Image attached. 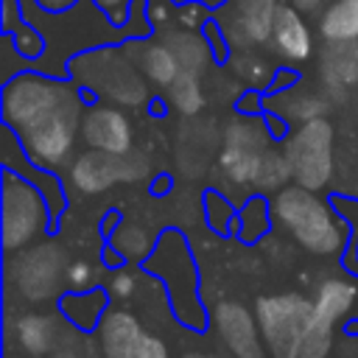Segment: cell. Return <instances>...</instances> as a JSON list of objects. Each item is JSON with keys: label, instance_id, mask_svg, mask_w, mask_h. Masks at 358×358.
<instances>
[{"label": "cell", "instance_id": "obj_1", "mask_svg": "<svg viewBox=\"0 0 358 358\" xmlns=\"http://www.w3.org/2000/svg\"><path fill=\"white\" fill-rule=\"evenodd\" d=\"M274 221L313 255H341L352 241L350 224L338 215L333 201L322 199L319 190H308L296 182L285 185L271 199Z\"/></svg>", "mask_w": 358, "mask_h": 358}, {"label": "cell", "instance_id": "obj_2", "mask_svg": "<svg viewBox=\"0 0 358 358\" xmlns=\"http://www.w3.org/2000/svg\"><path fill=\"white\" fill-rule=\"evenodd\" d=\"M70 76L78 87H84L90 95L106 101V103H123V106H143L148 101L145 76L137 67L134 56L123 48H98L84 50L70 62Z\"/></svg>", "mask_w": 358, "mask_h": 358}, {"label": "cell", "instance_id": "obj_3", "mask_svg": "<svg viewBox=\"0 0 358 358\" xmlns=\"http://www.w3.org/2000/svg\"><path fill=\"white\" fill-rule=\"evenodd\" d=\"M0 218H3V249L6 252H22L36 238H42L50 227L53 210L48 196L39 190V185L14 171L3 168V190H0Z\"/></svg>", "mask_w": 358, "mask_h": 358}, {"label": "cell", "instance_id": "obj_4", "mask_svg": "<svg viewBox=\"0 0 358 358\" xmlns=\"http://www.w3.org/2000/svg\"><path fill=\"white\" fill-rule=\"evenodd\" d=\"M145 268L159 274L165 280L168 296H171V308L176 313V319L193 330L204 327V305L196 296L199 280H196V266H193V255L187 249V241L182 232L171 229L165 232L157 243L154 252L145 260Z\"/></svg>", "mask_w": 358, "mask_h": 358}, {"label": "cell", "instance_id": "obj_5", "mask_svg": "<svg viewBox=\"0 0 358 358\" xmlns=\"http://www.w3.org/2000/svg\"><path fill=\"white\" fill-rule=\"evenodd\" d=\"M78 92L81 90L73 78H50L45 73H17L3 87V98H0L3 123L14 134H22L48 115H53L64 101H70Z\"/></svg>", "mask_w": 358, "mask_h": 358}, {"label": "cell", "instance_id": "obj_6", "mask_svg": "<svg viewBox=\"0 0 358 358\" xmlns=\"http://www.w3.org/2000/svg\"><path fill=\"white\" fill-rule=\"evenodd\" d=\"M285 159L291 165V182L322 190L333 179V148H336V129L327 117H310L288 129L280 140Z\"/></svg>", "mask_w": 358, "mask_h": 358}, {"label": "cell", "instance_id": "obj_7", "mask_svg": "<svg viewBox=\"0 0 358 358\" xmlns=\"http://www.w3.org/2000/svg\"><path fill=\"white\" fill-rule=\"evenodd\" d=\"M257 327L263 344L271 358H296L299 347L310 330L313 319V299L291 291V294H271L260 296L255 305Z\"/></svg>", "mask_w": 358, "mask_h": 358}, {"label": "cell", "instance_id": "obj_8", "mask_svg": "<svg viewBox=\"0 0 358 358\" xmlns=\"http://www.w3.org/2000/svg\"><path fill=\"white\" fill-rule=\"evenodd\" d=\"M87 103L90 101H84V92H78L70 101H64L53 115H48L28 131L17 134L31 165L56 171L70 159L76 140L81 137V117H84Z\"/></svg>", "mask_w": 358, "mask_h": 358}, {"label": "cell", "instance_id": "obj_9", "mask_svg": "<svg viewBox=\"0 0 358 358\" xmlns=\"http://www.w3.org/2000/svg\"><path fill=\"white\" fill-rule=\"evenodd\" d=\"M271 145H274V134L266 126V117L260 120L255 115H246V117L232 120L224 129V143H221V157H218L221 173L238 187L252 185L257 165Z\"/></svg>", "mask_w": 358, "mask_h": 358}, {"label": "cell", "instance_id": "obj_10", "mask_svg": "<svg viewBox=\"0 0 358 358\" xmlns=\"http://www.w3.org/2000/svg\"><path fill=\"white\" fill-rule=\"evenodd\" d=\"M8 274L25 299L42 302V299L56 296L59 288L67 285V280H64L67 277V260L56 243L45 241V243L22 249L11 260Z\"/></svg>", "mask_w": 358, "mask_h": 358}, {"label": "cell", "instance_id": "obj_11", "mask_svg": "<svg viewBox=\"0 0 358 358\" xmlns=\"http://www.w3.org/2000/svg\"><path fill=\"white\" fill-rule=\"evenodd\" d=\"M148 176V162L140 154H109L87 148L70 165V182L81 193H103L120 182H137Z\"/></svg>", "mask_w": 358, "mask_h": 358}, {"label": "cell", "instance_id": "obj_12", "mask_svg": "<svg viewBox=\"0 0 358 358\" xmlns=\"http://www.w3.org/2000/svg\"><path fill=\"white\" fill-rule=\"evenodd\" d=\"M355 305V285L350 280H324L313 296L310 330L299 347L296 358H327L333 344V327Z\"/></svg>", "mask_w": 358, "mask_h": 358}, {"label": "cell", "instance_id": "obj_13", "mask_svg": "<svg viewBox=\"0 0 358 358\" xmlns=\"http://www.w3.org/2000/svg\"><path fill=\"white\" fill-rule=\"evenodd\" d=\"M95 330L106 358H168L165 341L148 333L143 322L129 310L109 308Z\"/></svg>", "mask_w": 358, "mask_h": 358}, {"label": "cell", "instance_id": "obj_14", "mask_svg": "<svg viewBox=\"0 0 358 358\" xmlns=\"http://www.w3.org/2000/svg\"><path fill=\"white\" fill-rule=\"evenodd\" d=\"M81 140L87 148L109 151V154H129L134 143L131 123L123 109L115 103H87L81 117Z\"/></svg>", "mask_w": 358, "mask_h": 358}, {"label": "cell", "instance_id": "obj_15", "mask_svg": "<svg viewBox=\"0 0 358 358\" xmlns=\"http://www.w3.org/2000/svg\"><path fill=\"white\" fill-rule=\"evenodd\" d=\"M213 327L215 336L235 358H263V336L257 327V316L249 313L238 302H221L213 308Z\"/></svg>", "mask_w": 358, "mask_h": 358}, {"label": "cell", "instance_id": "obj_16", "mask_svg": "<svg viewBox=\"0 0 358 358\" xmlns=\"http://www.w3.org/2000/svg\"><path fill=\"white\" fill-rule=\"evenodd\" d=\"M268 39H271L274 50L291 64H302L313 53V31H310V25L305 20V11L296 8L294 3L277 6Z\"/></svg>", "mask_w": 358, "mask_h": 358}, {"label": "cell", "instance_id": "obj_17", "mask_svg": "<svg viewBox=\"0 0 358 358\" xmlns=\"http://www.w3.org/2000/svg\"><path fill=\"white\" fill-rule=\"evenodd\" d=\"M263 109L291 126V123H305L310 117H324L327 98L305 87H294V90L285 87V90H274L271 95H266Z\"/></svg>", "mask_w": 358, "mask_h": 358}, {"label": "cell", "instance_id": "obj_18", "mask_svg": "<svg viewBox=\"0 0 358 358\" xmlns=\"http://www.w3.org/2000/svg\"><path fill=\"white\" fill-rule=\"evenodd\" d=\"M126 50L134 56L137 67L143 70V76L154 84V87H168L176 76H179V62L173 56V50L168 48V42H157V39H143V42H126Z\"/></svg>", "mask_w": 358, "mask_h": 358}, {"label": "cell", "instance_id": "obj_19", "mask_svg": "<svg viewBox=\"0 0 358 358\" xmlns=\"http://www.w3.org/2000/svg\"><path fill=\"white\" fill-rule=\"evenodd\" d=\"M106 294L103 288H90V291H67L59 302V310L64 313V319L81 330H92L101 324V319L106 316L109 305H106Z\"/></svg>", "mask_w": 358, "mask_h": 358}, {"label": "cell", "instance_id": "obj_20", "mask_svg": "<svg viewBox=\"0 0 358 358\" xmlns=\"http://www.w3.org/2000/svg\"><path fill=\"white\" fill-rule=\"evenodd\" d=\"M322 78L336 95V90H344L358 81V42H327V50L322 56Z\"/></svg>", "mask_w": 358, "mask_h": 358}, {"label": "cell", "instance_id": "obj_21", "mask_svg": "<svg viewBox=\"0 0 358 358\" xmlns=\"http://www.w3.org/2000/svg\"><path fill=\"white\" fill-rule=\"evenodd\" d=\"M319 34L324 42H355L358 0H330L319 14Z\"/></svg>", "mask_w": 358, "mask_h": 358}, {"label": "cell", "instance_id": "obj_22", "mask_svg": "<svg viewBox=\"0 0 358 358\" xmlns=\"http://www.w3.org/2000/svg\"><path fill=\"white\" fill-rule=\"evenodd\" d=\"M232 6L238 31L246 36V42H266L277 11V0H232Z\"/></svg>", "mask_w": 358, "mask_h": 358}, {"label": "cell", "instance_id": "obj_23", "mask_svg": "<svg viewBox=\"0 0 358 358\" xmlns=\"http://www.w3.org/2000/svg\"><path fill=\"white\" fill-rule=\"evenodd\" d=\"M165 42L173 50L179 67L182 70H190V73H201L207 67L210 56H215L213 48H210V39L204 34L199 36L193 31H173V34L165 36Z\"/></svg>", "mask_w": 358, "mask_h": 358}, {"label": "cell", "instance_id": "obj_24", "mask_svg": "<svg viewBox=\"0 0 358 358\" xmlns=\"http://www.w3.org/2000/svg\"><path fill=\"white\" fill-rule=\"evenodd\" d=\"M109 249L117 255V260L126 263H145L148 255L154 252V238L134 221H123L112 235H109Z\"/></svg>", "mask_w": 358, "mask_h": 358}, {"label": "cell", "instance_id": "obj_25", "mask_svg": "<svg viewBox=\"0 0 358 358\" xmlns=\"http://www.w3.org/2000/svg\"><path fill=\"white\" fill-rule=\"evenodd\" d=\"M56 319L53 316H39V313H28L17 322V338L22 344L25 352L31 355H45L56 347Z\"/></svg>", "mask_w": 358, "mask_h": 358}, {"label": "cell", "instance_id": "obj_26", "mask_svg": "<svg viewBox=\"0 0 358 358\" xmlns=\"http://www.w3.org/2000/svg\"><path fill=\"white\" fill-rule=\"evenodd\" d=\"M285 185H291V165H288V159H285V151L277 148V145H271V148L263 154L260 165H257V173H255L252 187H255L257 193H277V190H282Z\"/></svg>", "mask_w": 358, "mask_h": 358}, {"label": "cell", "instance_id": "obj_27", "mask_svg": "<svg viewBox=\"0 0 358 358\" xmlns=\"http://www.w3.org/2000/svg\"><path fill=\"white\" fill-rule=\"evenodd\" d=\"M165 95H168V103L179 115H187V117L196 115L204 106V92H201L199 73H190V70H179V76L165 87Z\"/></svg>", "mask_w": 358, "mask_h": 358}, {"label": "cell", "instance_id": "obj_28", "mask_svg": "<svg viewBox=\"0 0 358 358\" xmlns=\"http://www.w3.org/2000/svg\"><path fill=\"white\" fill-rule=\"evenodd\" d=\"M271 218H274V213H271L268 201L257 193V196H252V199L243 201V207H241V213H238V227H235V232H238L241 241L252 243V241H257L260 235H266V229L271 227Z\"/></svg>", "mask_w": 358, "mask_h": 358}, {"label": "cell", "instance_id": "obj_29", "mask_svg": "<svg viewBox=\"0 0 358 358\" xmlns=\"http://www.w3.org/2000/svg\"><path fill=\"white\" fill-rule=\"evenodd\" d=\"M204 207H207L204 218H207V224H210L218 235H227L229 229H235V227H238V213L232 210V204H229L224 196L210 193V196L204 199Z\"/></svg>", "mask_w": 358, "mask_h": 358}, {"label": "cell", "instance_id": "obj_30", "mask_svg": "<svg viewBox=\"0 0 358 358\" xmlns=\"http://www.w3.org/2000/svg\"><path fill=\"white\" fill-rule=\"evenodd\" d=\"M98 266H92L90 260H73L67 263V291H90L98 285Z\"/></svg>", "mask_w": 358, "mask_h": 358}, {"label": "cell", "instance_id": "obj_31", "mask_svg": "<svg viewBox=\"0 0 358 358\" xmlns=\"http://www.w3.org/2000/svg\"><path fill=\"white\" fill-rule=\"evenodd\" d=\"M11 39H14L17 50L22 53V59H36V53L45 48L42 31H36L34 25H25V22H20V25L11 31Z\"/></svg>", "mask_w": 358, "mask_h": 358}, {"label": "cell", "instance_id": "obj_32", "mask_svg": "<svg viewBox=\"0 0 358 358\" xmlns=\"http://www.w3.org/2000/svg\"><path fill=\"white\" fill-rule=\"evenodd\" d=\"M134 288H137V280H134V271H129V268L112 271V277H109V282H106V291H109L112 296H120V299L131 296Z\"/></svg>", "mask_w": 358, "mask_h": 358}, {"label": "cell", "instance_id": "obj_33", "mask_svg": "<svg viewBox=\"0 0 358 358\" xmlns=\"http://www.w3.org/2000/svg\"><path fill=\"white\" fill-rule=\"evenodd\" d=\"M333 207H336L338 215L350 224L352 241H355V238H358V199H355V196H333Z\"/></svg>", "mask_w": 358, "mask_h": 358}, {"label": "cell", "instance_id": "obj_34", "mask_svg": "<svg viewBox=\"0 0 358 358\" xmlns=\"http://www.w3.org/2000/svg\"><path fill=\"white\" fill-rule=\"evenodd\" d=\"M98 6H103L106 8V14H112L115 11V20H123L126 17V11H120L123 8V0H95Z\"/></svg>", "mask_w": 358, "mask_h": 358}, {"label": "cell", "instance_id": "obj_35", "mask_svg": "<svg viewBox=\"0 0 358 358\" xmlns=\"http://www.w3.org/2000/svg\"><path fill=\"white\" fill-rule=\"evenodd\" d=\"M296 8H302V11H322L330 0H291Z\"/></svg>", "mask_w": 358, "mask_h": 358}, {"label": "cell", "instance_id": "obj_36", "mask_svg": "<svg viewBox=\"0 0 358 358\" xmlns=\"http://www.w3.org/2000/svg\"><path fill=\"white\" fill-rule=\"evenodd\" d=\"M36 3H39V6L45 8V11H59V0H36ZM64 3L70 6L73 0H64Z\"/></svg>", "mask_w": 358, "mask_h": 358}, {"label": "cell", "instance_id": "obj_37", "mask_svg": "<svg viewBox=\"0 0 358 358\" xmlns=\"http://www.w3.org/2000/svg\"><path fill=\"white\" fill-rule=\"evenodd\" d=\"M179 3H204V6H218L215 0H179Z\"/></svg>", "mask_w": 358, "mask_h": 358}, {"label": "cell", "instance_id": "obj_38", "mask_svg": "<svg viewBox=\"0 0 358 358\" xmlns=\"http://www.w3.org/2000/svg\"><path fill=\"white\" fill-rule=\"evenodd\" d=\"M355 42H358V39H355Z\"/></svg>", "mask_w": 358, "mask_h": 358}]
</instances>
